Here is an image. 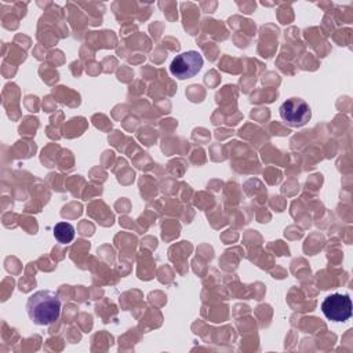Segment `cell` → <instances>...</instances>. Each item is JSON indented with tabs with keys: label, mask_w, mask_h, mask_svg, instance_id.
Here are the masks:
<instances>
[{
	"label": "cell",
	"mask_w": 353,
	"mask_h": 353,
	"mask_svg": "<svg viewBox=\"0 0 353 353\" xmlns=\"http://www.w3.org/2000/svg\"><path fill=\"white\" fill-rule=\"evenodd\" d=\"M26 313L37 325H50L61 314V301L55 292L40 290L33 292L26 302Z\"/></svg>",
	"instance_id": "obj_1"
},
{
	"label": "cell",
	"mask_w": 353,
	"mask_h": 353,
	"mask_svg": "<svg viewBox=\"0 0 353 353\" xmlns=\"http://www.w3.org/2000/svg\"><path fill=\"white\" fill-rule=\"evenodd\" d=\"M203 57L197 51H185L179 55H176L171 65H170V72L174 77L179 80H186L193 76H196L200 69L203 68Z\"/></svg>",
	"instance_id": "obj_2"
},
{
	"label": "cell",
	"mask_w": 353,
	"mask_h": 353,
	"mask_svg": "<svg viewBox=\"0 0 353 353\" xmlns=\"http://www.w3.org/2000/svg\"><path fill=\"white\" fill-rule=\"evenodd\" d=\"M279 112L281 120L290 127H302L312 117L310 106L301 98L287 99L281 103Z\"/></svg>",
	"instance_id": "obj_3"
},
{
	"label": "cell",
	"mask_w": 353,
	"mask_h": 353,
	"mask_svg": "<svg viewBox=\"0 0 353 353\" xmlns=\"http://www.w3.org/2000/svg\"><path fill=\"white\" fill-rule=\"evenodd\" d=\"M324 316L335 323H343L352 317V299L346 294H331L321 303Z\"/></svg>",
	"instance_id": "obj_4"
},
{
	"label": "cell",
	"mask_w": 353,
	"mask_h": 353,
	"mask_svg": "<svg viewBox=\"0 0 353 353\" xmlns=\"http://www.w3.org/2000/svg\"><path fill=\"white\" fill-rule=\"evenodd\" d=\"M54 237L61 244H68L74 239V228L68 222H59L54 226Z\"/></svg>",
	"instance_id": "obj_5"
}]
</instances>
